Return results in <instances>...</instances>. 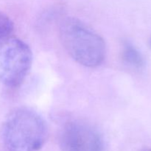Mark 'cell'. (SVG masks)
Returning a JSON list of instances; mask_svg holds the SVG:
<instances>
[{"label":"cell","mask_w":151,"mask_h":151,"mask_svg":"<svg viewBox=\"0 0 151 151\" xmlns=\"http://www.w3.org/2000/svg\"><path fill=\"white\" fill-rule=\"evenodd\" d=\"M150 45H151V41H150Z\"/></svg>","instance_id":"obj_8"},{"label":"cell","mask_w":151,"mask_h":151,"mask_svg":"<svg viewBox=\"0 0 151 151\" xmlns=\"http://www.w3.org/2000/svg\"><path fill=\"white\" fill-rule=\"evenodd\" d=\"M48 135L44 119L27 108H18L8 114L1 129V138L7 151H38Z\"/></svg>","instance_id":"obj_1"},{"label":"cell","mask_w":151,"mask_h":151,"mask_svg":"<svg viewBox=\"0 0 151 151\" xmlns=\"http://www.w3.org/2000/svg\"><path fill=\"white\" fill-rule=\"evenodd\" d=\"M61 42L69 55L86 67L100 66L106 57L103 38L80 20L68 18L60 27Z\"/></svg>","instance_id":"obj_2"},{"label":"cell","mask_w":151,"mask_h":151,"mask_svg":"<svg viewBox=\"0 0 151 151\" xmlns=\"http://www.w3.org/2000/svg\"><path fill=\"white\" fill-rule=\"evenodd\" d=\"M13 30V23L5 13L0 12V44L8 38Z\"/></svg>","instance_id":"obj_6"},{"label":"cell","mask_w":151,"mask_h":151,"mask_svg":"<svg viewBox=\"0 0 151 151\" xmlns=\"http://www.w3.org/2000/svg\"><path fill=\"white\" fill-rule=\"evenodd\" d=\"M143 151H151V149H145V150H144Z\"/></svg>","instance_id":"obj_7"},{"label":"cell","mask_w":151,"mask_h":151,"mask_svg":"<svg viewBox=\"0 0 151 151\" xmlns=\"http://www.w3.org/2000/svg\"><path fill=\"white\" fill-rule=\"evenodd\" d=\"M61 151H103V137L94 127L75 119L63 125L59 139Z\"/></svg>","instance_id":"obj_4"},{"label":"cell","mask_w":151,"mask_h":151,"mask_svg":"<svg viewBox=\"0 0 151 151\" xmlns=\"http://www.w3.org/2000/svg\"><path fill=\"white\" fill-rule=\"evenodd\" d=\"M121 56L124 63L131 67L141 69L145 64L142 55L129 42H125L123 44Z\"/></svg>","instance_id":"obj_5"},{"label":"cell","mask_w":151,"mask_h":151,"mask_svg":"<svg viewBox=\"0 0 151 151\" xmlns=\"http://www.w3.org/2000/svg\"><path fill=\"white\" fill-rule=\"evenodd\" d=\"M32 55L29 46L17 38L0 44V82L10 88L19 86L26 78Z\"/></svg>","instance_id":"obj_3"}]
</instances>
